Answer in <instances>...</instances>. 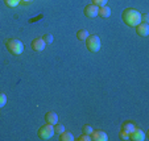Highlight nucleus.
Here are the masks:
<instances>
[{
	"instance_id": "423d86ee",
	"label": "nucleus",
	"mask_w": 149,
	"mask_h": 141,
	"mask_svg": "<svg viewBox=\"0 0 149 141\" xmlns=\"http://www.w3.org/2000/svg\"><path fill=\"white\" fill-rule=\"evenodd\" d=\"M98 9L99 7H96L95 4H88V6L84 7L83 13L86 17H90V19H94V17L98 16Z\"/></svg>"
},
{
	"instance_id": "4468645a",
	"label": "nucleus",
	"mask_w": 149,
	"mask_h": 141,
	"mask_svg": "<svg viewBox=\"0 0 149 141\" xmlns=\"http://www.w3.org/2000/svg\"><path fill=\"white\" fill-rule=\"evenodd\" d=\"M121 128H123L124 131H127L128 133H131L136 128V124L135 123H132V122H124L123 125H121Z\"/></svg>"
},
{
	"instance_id": "6ab92c4d",
	"label": "nucleus",
	"mask_w": 149,
	"mask_h": 141,
	"mask_svg": "<svg viewBox=\"0 0 149 141\" xmlns=\"http://www.w3.org/2000/svg\"><path fill=\"white\" fill-rule=\"evenodd\" d=\"M93 131H94V128L91 127V125H88V124H86V125H83V127H82V132L86 133V135H91V133H93Z\"/></svg>"
},
{
	"instance_id": "a211bd4d",
	"label": "nucleus",
	"mask_w": 149,
	"mask_h": 141,
	"mask_svg": "<svg viewBox=\"0 0 149 141\" xmlns=\"http://www.w3.org/2000/svg\"><path fill=\"white\" fill-rule=\"evenodd\" d=\"M42 40L45 41V44H46V45H50V44L53 42V36H52L50 33H46V34H44V37H42Z\"/></svg>"
},
{
	"instance_id": "b1692460",
	"label": "nucleus",
	"mask_w": 149,
	"mask_h": 141,
	"mask_svg": "<svg viewBox=\"0 0 149 141\" xmlns=\"http://www.w3.org/2000/svg\"><path fill=\"white\" fill-rule=\"evenodd\" d=\"M33 0H20V3H24V4H29V3H32Z\"/></svg>"
},
{
	"instance_id": "1a4fd4ad",
	"label": "nucleus",
	"mask_w": 149,
	"mask_h": 141,
	"mask_svg": "<svg viewBox=\"0 0 149 141\" xmlns=\"http://www.w3.org/2000/svg\"><path fill=\"white\" fill-rule=\"evenodd\" d=\"M91 140H94V141H107L108 136H107V133L103 132V131H93V133H91Z\"/></svg>"
},
{
	"instance_id": "f03ea898",
	"label": "nucleus",
	"mask_w": 149,
	"mask_h": 141,
	"mask_svg": "<svg viewBox=\"0 0 149 141\" xmlns=\"http://www.w3.org/2000/svg\"><path fill=\"white\" fill-rule=\"evenodd\" d=\"M6 46L8 49L9 53L15 54V56H20L24 51V44L17 38H9L6 41Z\"/></svg>"
},
{
	"instance_id": "7ed1b4c3",
	"label": "nucleus",
	"mask_w": 149,
	"mask_h": 141,
	"mask_svg": "<svg viewBox=\"0 0 149 141\" xmlns=\"http://www.w3.org/2000/svg\"><path fill=\"white\" fill-rule=\"evenodd\" d=\"M86 48L88 49L90 53H98L102 48V42H100L99 36H96V34L88 36L87 40H86Z\"/></svg>"
},
{
	"instance_id": "f8f14e48",
	"label": "nucleus",
	"mask_w": 149,
	"mask_h": 141,
	"mask_svg": "<svg viewBox=\"0 0 149 141\" xmlns=\"http://www.w3.org/2000/svg\"><path fill=\"white\" fill-rule=\"evenodd\" d=\"M59 141H74L75 137L73 136L71 132H68V131H63L62 133H59Z\"/></svg>"
},
{
	"instance_id": "20e7f679",
	"label": "nucleus",
	"mask_w": 149,
	"mask_h": 141,
	"mask_svg": "<svg viewBox=\"0 0 149 141\" xmlns=\"http://www.w3.org/2000/svg\"><path fill=\"white\" fill-rule=\"evenodd\" d=\"M38 137L41 138V140H50L52 137H53V135H54V128H53V125H50V124H44L42 127H40V129H38Z\"/></svg>"
},
{
	"instance_id": "0eeeda50",
	"label": "nucleus",
	"mask_w": 149,
	"mask_h": 141,
	"mask_svg": "<svg viewBox=\"0 0 149 141\" xmlns=\"http://www.w3.org/2000/svg\"><path fill=\"white\" fill-rule=\"evenodd\" d=\"M31 46H32V49H33L34 51L40 53V51H42L44 49L46 48V44H45V41H44L42 38H34L33 41L31 42Z\"/></svg>"
},
{
	"instance_id": "412c9836",
	"label": "nucleus",
	"mask_w": 149,
	"mask_h": 141,
	"mask_svg": "<svg viewBox=\"0 0 149 141\" xmlns=\"http://www.w3.org/2000/svg\"><path fill=\"white\" fill-rule=\"evenodd\" d=\"M77 141H91V135H86V133H83L82 136L77 137Z\"/></svg>"
},
{
	"instance_id": "ddd939ff",
	"label": "nucleus",
	"mask_w": 149,
	"mask_h": 141,
	"mask_svg": "<svg viewBox=\"0 0 149 141\" xmlns=\"http://www.w3.org/2000/svg\"><path fill=\"white\" fill-rule=\"evenodd\" d=\"M88 36H90V33H88L87 29H79V31L77 32V38H78L79 41H86Z\"/></svg>"
},
{
	"instance_id": "f3484780",
	"label": "nucleus",
	"mask_w": 149,
	"mask_h": 141,
	"mask_svg": "<svg viewBox=\"0 0 149 141\" xmlns=\"http://www.w3.org/2000/svg\"><path fill=\"white\" fill-rule=\"evenodd\" d=\"M53 128H54V133H57V135H59V133H62L65 131V125L58 124V123H57L56 125H53Z\"/></svg>"
},
{
	"instance_id": "4be33fe9",
	"label": "nucleus",
	"mask_w": 149,
	"mask_h": 141,
	"mask_svg": "<svg viewBox=\"0 0 149 141\" xmlns=\"http://www.w3.org/2000/svg\"><path fill=\"white\" fill-rule=\"evenodd\" d=\"M107 1L108 0H93V4H95L96 7H103L107 6Z\"/></svg>"
},
{
	"instance_id": "9b49d317",
	"label": "nucleus",
	"mask_w": 149,
	"mask_h": 141,
	"mask_svg": "<svg viewBox=\"0 0 149 141\" xmlns=\"http://www.w3.org/2000/svg\"><path fill=\"white\" fill-rule=\"evenodd\" d=\"M98 16L103 17V19H108L111 16V8L108 6H103V7H99L98 9Z\"/></svg>"
},
{
	"instance_id": "f257e3e1",
	"label": "nucleus",
	"mask_w": 149,
	"mask_h": 141,
	"mask_svg": "<svg viewBox=\"0 0 149 141\" xmlns=\"http://www.w3.org/2000/svg\"><path fill=\"white\" fill-rule=\"evenodd\" d=\"M121 20L124 21L125 25L135 28L136 25L141 23V13L135 8H127L121 13Z\"/></svg>"
},
{
	"instance_id": "aec40b11",
	"label": "nucleus",
	"mask_w": 149,
	"mask_h": 141,
	"mask_svg": "<svg viewBox=\"0 0 149 141\" xmlns=\"http://www.w3.org/2000/svg\"><path fill=\"white\" fill-rule=\"evenodd\" d=\"M7 104V95L4 92H0V108H3Z\"/></svg>"
},
{
	"instance_id": "dca6fc26",
	"label": "nucleus",
	"mask_w": 149,
	"mask_h": 141,
	"mask_svg": "<svg viewBox=\"0 0 149 141\" xmlns=\"http://www.w3.org/2000/svg\"><path fill=\"white\" fill-rule=\"evenodd\" d=\"M119 138H120V140H130V133L121 128L120 132H119Z\"/></svg>"
},
{
	"instance_id": "6e6552de",
	"label": "nucleus",
	"mask_w": 149,
	"mask_h": 141,
	"mask_svg": "<svg viewBox=\"0 0 149 141\" xmlns=\"http://www.w3.org/2000/svg\"><path fill=\"white\" fill-rule=\"evenodd\" d=\"M135 28H136V33H137V36H140V37H148L149 36V25L148 24L140 23L139 25H136Z\"/></svg>"
},
{
	"instance_id": "9d476101",
	"label": "nucleus",
	"mask_w": 149,
	"mask_h": 141,
	"mask_svg": "<svg viewBox=\"0 0 149 141\" xmlns=\"http://www.w3.org/2000/svg\"><path fill=\"white\" fill-rule=\"evenodd\" d=\"M45 122L50 125H56L58 123V115L53 111H49V112L45 113Z\"/></svg>"
},
{
	"instance_id": "5701e85b",
	"label": "nucleus",
	"mask_w": 149,
	"mask_h": 141,
	"mask_svg": "<svg viewBox=\"0 0 149 141\" xmlns=\"http://www.w3.org/2000/svg\"><path fill=\"white\" fill-rule=\"evenodd\" d=\"M141 23H144V24L149 23V15H146V13L141 15Z\"/></svg>"
},
{
	"instance_id": "39448f33",
	"label": "nucleus",
	"mask_w": 149,
	"mask_h": 141,
	"mask_svg": "<svg viewBox=\"0 0 149 141\" xmlns=\"http://www.w3.org/2000/svg\"><path fill=\"white\" fill-rule=\"evenodd\" d=\"M145 138H146L145 132H144L143 129H140V128H137V127L130 133V140H132V141H144Z\"/></svg>"
},
{
	"instance_id": "2eb2a0df",
	"label": "nucleus",
	"mask_w": 149,
	"mask_h": 141,
	"mask_svg": "<svg viewBox=\"0 0 149 141\" xmlns=\"http://www.w3.org/2000/svg\"><path fill=\"white\" fill-rule=\"evenodd\" d=\"M4 3L9 8H15V7H17L20 4V0H4Z\"/></svg>"
}]
</instances>
